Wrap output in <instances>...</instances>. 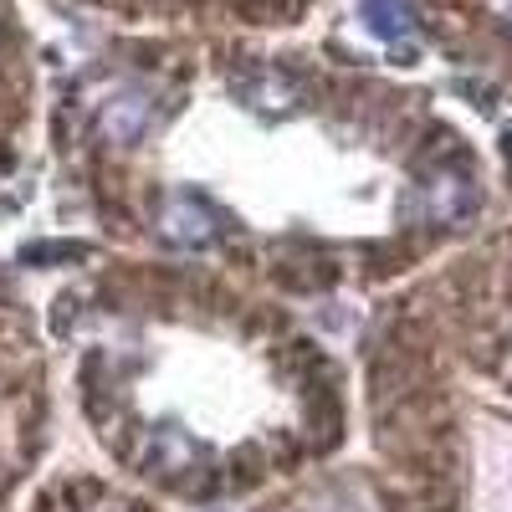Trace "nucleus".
I'll return each instance as SVG.
<instances>
[{"label":"nucleus","mask_w":512,"mask_h":512,"mask_svg":"<svg viewBox=\"0 0 512 512\" xmlns=\"http://www.w3.org/2000/svg\"><path fill=\"white\" fill-rule=\"evenodd\" d=\"M425 205H431L436 221H456V216H466V210L477 205V195L466 190L461 180H436V185H431V200H425Z\"/></svg>","instance_id":"nucleus-3"},{"label":"nucleus","mask_w":512,"mask_h":512,"mask_svg":"<svg viewBox=\"0 0 512 512\" xmlns=\"http://www.w3.org/2000/svg\"><path fill=\"white\" fill-rule=\"evenodd\" d=\"M164 231H169V241H180V246H205L210 241V231H216V216L200 205V200H175L164 210Z\"/></svg>","instance_id":"nucleus-1"},{"label":"nucleus","mask_w":512,"mask_h":512,"mask_svg":"<svg viewBox=\"0 0 512 512\" xmlns=\"http://www.w3.org/2000/svg\"><path fill=\"white\" fill-rule=\"evenodd\" d=\"M359 16H364V26H369L374 36H384V41H400V36L415 26V16H410L405 0H364Z\"/></svg>","instance_id":"nucleus-2"},{"label":"nucleus","mask_w":512,"mask_h":512,"mask_svg":"<svg viewBox=\"0 0 512 512\" xmlns=\"http://www.w3.org/2000/svg\"><path fill=\"white\" fill-rule=\"evenodd\" d=\"M144 118H149V103L144 98H118L108 113H103V128H108V134L113 139H139V128H144Z\"/></svg>","instance_id":"nucleus-4"}]
</instances>
